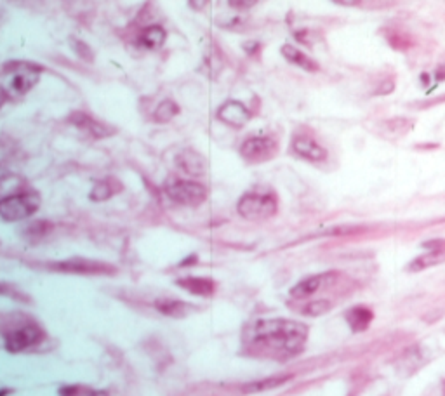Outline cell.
Instances as JSON below:
<instances>
[{
    "mask_svg": "<svg viewBox=\"0 0 445 396\" xmlns=\"http://www.w3.org/2000/svg\"><path fill=\"white\" fill-rule=\"evenodd\" d=\"M183 290H188L193 295H202V297H212L216 292V281H212L211 278H202V277H188L177 280Z\"/></svg>",
    "mask_w": 445,
    "mask_h": 396,
    "instance_id": "obj_14",
    "label": "cell"
},
{
    "mask_svg": "<svg viewBox=\"0 0 445 396\" xmlns=\"http://www.w3.org/2000/svg\"><path fill=\"white\" fill-rule=\"evenodd\" d=\"M371 2L374 3V6L381 7V6H386V3H389V2H391V0H371Z\"/></svg>",
    "mask_w": 445,
    "mask_h": 396,
    "instance_id": "obj_30",
    "label": "cell"
},
{
    "mask_svg": "<svg viewBox=\"0 0 445 396\" xmlns=\"http://www.w3.org/2000/svg\"><path fill=\"white\" fill-rule=\"evenodd\" d=\"M3 103H6V96H3V94H0V108H2Z\"/></svg>",
    "mask_w": 445,
    "mask_h": 396,
    "instance_id": "obj_31",
    "label": "cell"
},
{
    "mask_svg": "<svg viewBox=\"0 0 445 396\" xmlns=\"http://www.w3.org/2000/svg\"><path fill=\"white\" fill-rule=\"evenodd\" d=\"M42 72L40 65H33L28 61H13L3 66V73L7 75L6 96L19 97L24 96L31 87L37 83L38 73Z\"/></svg>",
    "mask_w": 445,
    "mask_h": 396,
    "instance_id": "obj_4",
    "label": "cell"
},
{
    "mask_svg": "<svg viewBox=\"0 0 445 396\" xmlns=\"http://www.w3.org/2000/svg\"><path fill=\"white\" fill-rule=\"evenodd\" d=\"M357 290V281L343 271H323L291 288V308L305 316H320Z\"/></svg>",
    "mask_w": 445,
    "mask_h": 396,
    "instance_id": "obj_2",
    "label": "cell"
},
{
    "mask_svg": "<svg viewBox=\"0 0 445 396\" xmlns=\"http://www.w3.org/2000/svg\"><path fill=\"white\" fill-rule=\"evenodd\" d=\"M280 51H282V56H284V58L287 59V61L291 63V65L298 66V68L306 69V72H312V73L313 72H318V69H320L318 63H316L315 59L309 58V56L306 54V52L299 51V49L294 47V45L285 44V45H282Z\"/></svg>",
    "mask_w": 445,
    "mask_h": 396,
    "instance_id": "obj_15",
    "label": "cell"
},
{
    "mask_svg": "<svg viewBox=\"0 0 445 396\" xmlns=\"http://www.w3.org/2000/svg\"><path fill=\"white\" fill-rule=\"evenodd\" d=\"M40 207V197L35 191L9 195L0 200V217L6 221H23Z\"/></svg>",
    "mask_w": 445,
    "mask_h": 396,
    "instance_id": "obj_5",
    "label": "cell"
},
{
    "mask_svg": "<svg viewBox=\"0 0 445 396\" xmlns=\"http://www.w3.org/2000/svg\"><path fill=\"white\" fill-rule=\"evenodd\" d=\"M177 165L190 176H202L205 170V160L193 149H186L177 156Z\"/></svg>",
    "mask_w": 445,
    "mask_h": 396,
    "instance_id": "obj_17",
    "label": "cell"
},
{
    "mask_svg": "<svg viewBox=\"0 0 445 396\" xmlns=\"http://www.w3.org/2000/svg\"><path fill=\"white\" fill-rule=\"evenodd\" d=\"M165 38H167L165 30H163L160 24H152V26L143 30V33L139 35L138 40L139 44H141L145 49H148V51H156V49L162 47Z\"/></svg>",
    "mask_w": 445,
    "mask_h": 396,
    "instance_id": "obj_18",
    "label": "cell"
},
{
    "mask_svg": "<svg viewBox=\"0 0 445 396\" xmlns=\"http://www.w3.org/2000/svg\"><path fill=\"white\" fill-rule=\"evenodd\" d=\"M424 247L428 249L426 254L416 257L412 263L409 264V271H423L426 267L435 266V264L442 263L445 259V242L444 240H433V242H426Z\"/></svg>",
    "mask_w": 445,
    "mask_h": 396,
    "instance_id": "obj_13",
    "label": "cell"
},
{
    "mask_svg": "<svg viewBox=\"0 0 445 396\" xmlns=\"http://www.w3.org/2000/svg\"><path fill=\"white\" fill-rule=\"evenodd\" d=\"M58 271H65V273H76V274H113L115 266L101 261H90L83 259V257H75V259L63 261V263H56L54 266Z\"/></svg>",
    "mask_w": 445,
    "mask_h": 396,
    "instance_id": "obj_10",
    "label": "cell"
},
{
    "mask_svg": "<svg viewBox=\"0 0 445 396\" xmlns=\"http://www.w3.org/2000/svg\"><path fill=\"white\" fill-rule=\"evenodd\" d=\"M45 339V332L35 322H24L6 333V347L10 353L30 349Z\"/></svg>",
    "mask_w": 445,
    "mask_h": 396,
    "instance_id": "obj_7",
    "label": "cell"
},
{
    "mask_svg": "<svg viewBox=\"0 0 445 396\" xmlns=\"http://www.w3.org/2000/svg\"><path fill=\"white\" fill-rule=\"evenodd\" d=\"M291 149L294 151V155L299 156V158L312 163H322L325 162L327 156H329L327 149L309 134H296L294 138H292Z\"/></svg>",
    "mask_w": 445,
    "mask_h": 396,
    "instance_id": "obj_9",
    "label": "cell"
},
{
    "mask_svg": "<svg viewBox=\"0 0 445 396\" xmlns=\"http://www.w3.org/2000/svg\"><path fill=\"white\" fill-rule=\"evenodd\" d=\"M374 320V313L367 306H353L348 309L346 322L353 332H365Z\"/></svg>",
    "mask_w": 445,
    "mask_h": 396,
    "instance_id": "obj_16",
    "label": "cell"
},
{
    "mask_svg": "<svg viewBox=\"0 0 445 396\" xmlns=\"http://www.w3.org/2000/svg\"><path fill=\"white\" fill-rule=\"evenodd\" d=\"M63 396H108V393L104 391H87L83 388H70L61 391Z\"/></svg>",
    "mask_w": 445,
    "mask_h": 396,
    "instance_id": "obj_24",
    "label": "cell"
},
{
    "mask_svg": "<svg viewBox=\"0 0 445 396\" xmlns=\"http://www.w3.org/2000/svg\"><path fill=\"white\" fill-rule=\"evenodd\" d=\"M385 38L386 42H388L389 47L400 52L409 51V49H412L414 44H416L414 38L410 37L405 30H402V28H388V30L385 31Z\"/></svg>",
    "mask_w": 445,
    "mask_h": 396,
    "instance_id": "obj_19",
    "label": "cell"
},
{
    "mask_svg": "<svg viewBox=\"0 0 445 396\" xmlns=\"http://www.w3.org/2000/svg\"><path fill=\"white\" fill-rule=\"evenodd\" d=\"M292 375L291 374H284V375H275V377H268L263 379V381H256V382H250L243 388L245 393H259V391H266V389L271 388H277V386H282L284 382L291 381Z\"/></svg>",
    "mask_w": 445,
    "mask_h": 396,
    "instance_id": "obj_21",
    "label": "cell"
},
{
    "mask_svg": "<svg viewBox=\"0 0 445 396\" xmlns=\"http://www.w3.org/2000/svg\"><path fill=\"white\" fill-rule=\"evenodd\" d=\"M190 7L193 10H202L209 3V0H188Z\"/></svg>",
    "mask_w": 445,
    "mask_h": 396,
    "instance_id": "obj_27",
    "label": "cell"
},
{
    "mask_svg": "<svg viewBox=\"0 0 445 396\" xmlns=\"http://www.w3.org/2000/svg\"><path fill=\"white\" fill-rule=\"evenodd\" d=\"M120 190V184L117 183V181L113 179H104V181H97L96 184H94L92 191H90V200L94 201H103V200H108L110 197H113L117 191Z\"/></svg>",
    "mask_w": 445,
    "mask_h": 396,
    "instance_id": "obj_20",
    "label": "cell"
},
{
    "mask_svg": "<svg viewBox=\"0 0 445 396\" xmlns=\"http://www.w3.org/2000/svg\"><path fill=\"white\" fill-rule=\"evenodd\" d=\"M165 193L170 200L186 207H198L207 200V188L195 181L170 179L165 184Z\"/></svg>",
    "mask_w": 445,
    "mask_h": 396,
    "instance_id": "obj_6",
    "label": "cell"
},
{
    "mask_svg": "<svg viewBox=\"0 0 445 396\" xmlns=\"http://www.w3.org/2000/svg\"><path fill=\"white\" fill-rule=\"evenodd\" d=\"M332 2L337 3V6L353 7V6H358V3H362V0H332Z\"/></svg>",
    "mask_w": 445,
    "mask_h": 396,
    "instance_id": "obj_28",
    "label": "cell"
},
{
    "mask_svg": "<svg viewBox=\"0 0 445 396\" xmlns=\"http://www.w3.org/2000/svg\"><path fill=\"white\" fill-rule=\"evenodd\" d=\"M72 47L75 49L76 54H79L82 59H86V61H90V59H92V51H90V49L87 47L83 42H80V40L72 42Z\"/></svg>",
    "mask_w": 445,
    "mask_h": 396,
    "instance_id": "obj_25",
    "label": "cell"
},
{
    "mask_svg": "<svg viewBox=\"0 0 445 396\" xmlns=\"http://www.w3.org/2000/svg\"><path fill=\"white\" fill-rule=\"evenodd\" d=\"M278 153L277 139L271 135H250L240 146V155L249 163H263Z\"/></svg>",
    "mask_w": 445,
    "mask_h": 396,
    "instance_id": "obj_8",
    "label": "cell"
},
{
    "mask_svg": "<svg viewBox=\"0 0 445 396\" xmlns=\"http://www.w3.org/2000/svg\"><path fill=\"white\" fill-rule=\"evenodd\" d=\"M68 120L70 124H73L76 129H80V131L86 132L87 135H90V138L94 139H103V138H108V135L115 134L113 127L96 120V118L83 113V111H73V113L68 117Z\"/></svg>",
    "mask_w": 445,
    "mask_h": 396,
    "instance_id": "obj_11",
    "label": "cell"
},
{
    "mask_svg": "<svg viewBox=\"0 0 445 396\" xmlns=\"http://www.w3.org/2000/svg\"><path fill=\"white\" fill-rule=\"evenodd\" d=\"M308 333V327L296 320H259L247 329V351L254 356L287 361L302 353Z\"/></svg>",
    "mask_w": 445,
    "mask_h": 396,
    "instance_id": "obj_1",
    "label": "cell"
},
{
    "mask_svg": "<svg viewBox=\"0 0 445 396\" xmlns=\"http://www.w3.org/2000/svg\"><path fill=\"white\" fill-rule=\"evenodd\" d=\"M444 68H445V66H440V68L437 69V80H438V82L445 79V69Z\"/></svg>",
    "mask_w": 445,
    "mask_h": 396,
    "instance_id": "obj_29",
    "label": "cell"
},
{
    "mask_svg": "<svg viewBox=\"0 0 445 396\" xmlns=\"http://www.w3.org/2000/svg\"><path fill=\"white\" fill-rule=\"evenodd\" d=\"M236 211L247 221H266L278 211V197L273 190L247 191L238 200Z\"/></svg>",
    "mask_w": 445,
    "mask_h": 396,
    "instance_id": "obj_3",
    "label": "cell"
},
{
    "mask_svg": "<svg viewBox=\"0 0 445 396\" xmlns=\"http://www.w3.org/2000/svg\"><path fill=\"white\" fill-rule=\"evenodd\" d=\"M229 6L236 10H247L257 3V0H228Z\"/></svg>",
    "mask_w": 445,
    "mask_h": 396,
    "instance_id": "obj_26",
    "label": "cell"
},
{
    "mask_svg": "<svg viewBox=\"0 0 445 396\" xmlns=\"http://www.w3.org/2000/svg\"><path fill=\"white\" fill-rule=\"evenodd\" d=\"M156 309L159 311H162L163 315H169V316H174V315H179V313H184V309H186V304L184 302H179V301H172V299H160L159 302H156Z\"/></svg>",
    "mask_w": 445,
    "mask_h": 396,
    "instance_id": "obj_23",
    "label": "cell"
},
{
    "mask_svg": "<svg viewBox=\"0 0 445 396\" xmlns=\"http://www.w3.org/2000/svg\"><path fill=\"white\" fill-rule=\"evenodd\" d=\"M177 111H179V106H177L174 101L165 99L156 106L155 113H153V118H155L156 122H160V124H167V122H170L174 117H176Z\"/></svg>",
    "mask_w": 445,
    "mask_h": 396,
    "instance_id": "obj_22",
    "label": "cell"
},
{
    "mask_svg": "<svg viewBox=\"0 0 445 396\" xmlns=\"http://www.w3.org/2000/svg\"><path fill=\"white\" fill-rule=\"evenodd\" d=\"M218 118L222 122V124L229 125V127L240 129L247 124V122L252 118V113H250L249 108L245 106L240 101H226L221 108L218 110Z\"/></svg>",
    "mask_w": 445,
    "mask_h": 396,
    "instance_id": "obj_12",
    "label": "cell"
}]
</instances>
